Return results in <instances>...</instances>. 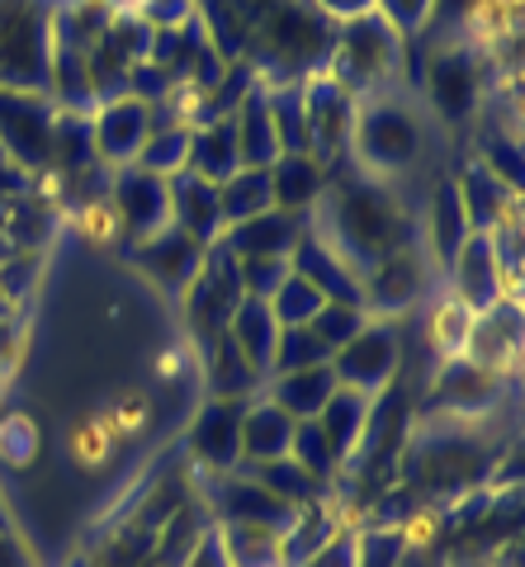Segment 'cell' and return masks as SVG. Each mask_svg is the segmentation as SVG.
Segmentation results:
<instances>
[{
	"label": "cell",
	"mask_w": 525,
	"mask_h": 567,
	"mask_svg": "<svg viewBox=\"0 0 525 567\" xmlns=\"http://www.w3.org/2000/svg\"><path fill=\"white\" fill-rule=\"evenodd\" d=\"M308 223L356 275H364L383 256L402 251V246L422 241L416 237V218H412V208L402 204L398 185L370 181V175H360V171L356 175L331 171V185Z\"/></svg>",
	"instance_id": "1"
},
{
	"label": "cell",
	"mask_w": 525,
	"mask_h": 567,
	"mask_svg": "<svg viewBox=\"0 0 525 567\" xmlns=\"http://www.w3.org/2000/svg\"><path fill=\"white\" fill-rule=\"evenodd\" d=\"M426 128L431 118L408 91H383L356 104L350 128V162L360 175L398 185L426 162Z\"/></svg>",
	"instance_id": "2"
},
{
	"label": "cell",
	"mask_w": 525,
	"mask_h": 567,
	"mask_svg": "<svg viewBox=\"0 0 525 567\" xmlns=\"http://www.w3.org/2000/svg\"><path fill=\"white\" fill-rule=\"evenodd\" d=\"M337 20L312 6V0H279V6L256 24L247 39V58L256 66L260 85H285V81H308L327 71V58L337 48Z\"/></svg>",
	"instance_id": "3"
},
{
	"label": "cell",
	"mask_w": 525,
	"mask_h": 567,
	"mask_svg": "<svg viewBox=\"0 0 525 567\" xmlns=\"http://www.w3.org/2000/svg\"><path fill=\"white\" fill-rule=\"evenodd\" d=\"M441 425L416 435V445L402 454V473H408V487L412 492H431L441 502H454V496L474 492L487 468L497 458V445H483L478 425L474 421H460V416H435Z\"/></svg>",
	"instance_id": "4"
},
{
	"label": "cell",
	"mask_w": 525,
	"mask_h": 567,
	"mask_svg": "<svg viewBox=\"0 0 525 567\" xmlns=\"http://www.w3.org/2000/svg\"><path fill=\"white\" fill-rule=\"evenodd\" d=\"M408 48L379 14H360L337 29V48L327 58V71L350 100H370L383 91H402V71H408Z\"/></svg>",
	"instance_id": "5"
},
{
	"label": "cell",
	"mask_w": 525,
	"mask_h": 567,
	"mask_svg": "<svg viewBox=\"0 0 525 567\" xmlns=\"http://www.w3.org/2000/svg\"><path fill=\"white\" fill-rule=\"evenodd\" d=\"M487 81H493V66L478 43H435L422 58V100L416 104L431 110V118H441L445 128H464L483 110Z\"/></svg>",
	"instance_id": "6"
},
{
	"label": "cell",
	"mask_w": 525,
	"mask_h": 567,
	"mask_svg": "<svg viewBox=\"0 0 525 567\" xmlns=\"http://www.w3.org/2000/svg\"><path fill=\"white\" fill-rule=\"evenodd\" d=\"M52 6L58 0H0V85L43 91L52 76Z\"/></svg>",
	"instance_id": "7"
},
{
	"label": "cell",
	"mask_w": 525,
	"mask_h": 567,
	"mask_svg": "<svg viewBox=\"0 0 525 567\" xmlns=\"http://www.w3.org/2000/svg\"><path fill=\"white\" fill-rule=\"evenodd\" d=\"M398 369H402V336L393 322H383V317H370L346 346L331 350V374H337V383L350 388V393H364V398L389 393L398 383Z\"/></svg>",
	"instance_id": "8"
},
{
	"label": "cell",
	"mask_w": 525,
	"mask_h": 567,
	"mask_svg": "<svg viewBox=\"0 0 525 567\" xmlns=\"http://www.w3.org/2000/svg\"><path fill=\"white\" fill-rule=\"evenodd\" d=\"M185 303V322H189V336H195L199 346L218 341L233 322V312L241 303V279H237V256L227 251L223 241H214L199 260V275L185 284L181 293Z\"/></svg>",
	"instance_id": "9"
},
{
	"label": "cell",
	"mask_w": 525,
	"mask_h": 567,
	"mask_svg": "<svg viewBox=\"0 0 525 567\" xmlns=\"http://www.w3.org/2000/svg\"><path fill=\"white\" fill-rule=\"evenodd\" d=\"M110 218H114V233H124V241H143L152 233L171 227V181L152 175L143 166H124V171H110Z\"/></svg>",
	"instance_id": "10"
},
{
	"label": "cell",
	"mask_w": 525,
	"mask_h": 567,
	"mask_svg": "<svg viewBox=\"0 0 525 567\" xmlns=\"http://www.w3.org/2000/svg\"><path fill=\"white\" fill-rule=\"evenodd\" d=\"M356 104L331 76L303 81V123H308V156H318L327 171H341L350 156V128H356Z\"/></svg>",
	"instance_id": "11"
},
{
	"label": "cell",
	"mask_w": 525,
	"mask_h": 567,
	"mask_svg": "<svg viewBox=\"0 0 525 567\" xmlns=\"http://www.w3.org/2000/svg\"><path fill=\"white\" fill-rule=\"evenodd\" d=\"M52 104L43 91H6L0 85V156L24 171H48V133Z\"/></svg>",
	"instance_id": "12"
},
{
	"label": "cell",
	"mask_w": 525,
	"mask_h": 567,
	"mask_svg": "<svg viewBox=\"0 0 525 567\" xmlns=\"http://www.w3.org/2000/svg\"><path fill=\"white\" fill-rule=\"evenodd\" d=\"M426 284H431L426 251H422V241H412L360 275V303L370 317H383V322H389L393 312H408V308L422 303Z\"/></svg>",
	"instance_id": "13"
},
{
	"label": "cell",
	"mask_w": 525,
	"mask_h": 567,
	"mask_svg": "<svg viewBox=\"0 0 525 567\" xmlns=\"http://www.w3.org/2000/svg\"><path fill=\"white\" fill-rule=\"evenodd\" d=\"M91 133H95V156L104 171H124L137 162L143 142L152 137V104L133 100V95H114L100 100L91 114Z\"/></svg>",
	"instance_id": "14"
},
{
	"label": "cell",
	"mask_w": 525,
	"mask_h": 567,
	"mask_svg": "<svg viewBox=\"0 0 525 567\" xmlns=\"http://www.w3.org/2000/svg\"><path fill=\"white\" fill-rule=\"evenodd\" d=\"M445 279H450V298L460 303L464 312H487L493 303H502V298H512V289H506V275L502 265L493 256V241H487V233H469L464 246L454 251V260L445 265Z\"/></svg>",
	"instance_id": "15"
},
{
	"label": "cell",
	"mask_w": 525,
	"mask_h": 567,
	"mask_svg": "<svg viewBox=\"0 0 525 567\" xmlns=\"http://www.w3.org/2000/svg\"><path fill=\"white\" fill-rule=\"evenodd\" d=\"M241 412H247V402L237 398H208L199 406V416L189 421L185 445L195 454V464L214 477L241 468Z\"/></svg>",
	"instance_id": "16"
},
{
	"label": "cell",
	"mask_w": 525,
	"mask_h": 567,
	"mask_svg": "<svg viewBox=\"0 0 525 567\" xmlns=\"http://www.w3.org/2000/svg\"><path fill=\"white\" fill-rule=\"evenodd\" d=\"M502 398V374H487V369L469 364L464 354H450L441 364V374L431 383V412L435 416H460V421H474L487 416Z\"/></svg>",
	"instance_id": "17"
},
{
	"label": "cell",
	"mask_w": 525,
	"mask_h": 567,
	"mask_svg": "<svg viewBox=\"0 0 525 567\" xmlns=\"http://www.w3.org/2000/svg\"><path fill=\"white\" fill-rule=\"evenodd\" d=\"M204 251H208V246H199L195 237H185L181 227H162V233L133 241V246H128V260L156 284V289L185 293V284L199 275Z\"/></svg>",
	"instance_id": "18"
},
{
	"label": "cell",
	"mask_w": 525,
	"mask_h": 567,
	"mask_svg": "<svg viewBox=\"0 0 525 567\" xmlns=\"http://www.w3.org/2000/svg\"><path fill=\"white\" fill-rule=\"evenodd\" d=\"M460 354L469 364L487 369V374H506L521 354V298L512 293V298H502V303H493L487 312H478Z\"/></svg>",
	"instance_id": "19"
},
{
	"label": "cell",
	"mask_w": 525,
	"mask_h": 567,
	"mask_svg": "<svg viewBox=\"0 0 525 567\" xmlns=\"http://www.w3.org/2000/svg\"><path fill=\"white\" fill-rule=\"evenodd\" d=\"M289 270L294 275H303L312 289H318L327 303H360V275L350 270V265L331 251V246L312 233V223L299 233V241H294V251H289ZM364 308V303H360Z\"/></svg>",
	"instance_id": "20"
},
{
	"label": "cell",
	"mask_w": 525,
	"mask_h": 567,
	"mask_svg": "<svg viewBox=\"0 0 525 567\" xmlns=\"http://www.w3.org/2000/svg\"><path fill=\"white\" fill-rule=\"evenodd\" d=\"M303 227H308V218H289V213H279V208H266V213H256V218H247V223L223 227L218 241L237 260H289V251H294V241H299Z\"/></svg>",
	"instance_id": "21"
},
{
	"label": "cell",
	"mask_w": 525,
	"mask_h": 567,
	"mask_svg": "<svg viewBox=\"0 0 525 567\" xmlns=\"http://www.w3.org/2000/svg\"><path fill=\"white\" fill-rule=\"evenodd\" d=\"M327 185H331V171L308 152H289L270 166V204L279 213H289V218H312Z\"/></svg>",
	"instance_id": "22"
},
{
	"label": "cell",
	"mask_w": 525,
	"mask_h": 567,
	"mask_svg": "<svg viewBox=\"0 0 525 567\" xmlns=\"http://www.w3.org/2000/svg\"><path fill=\"white\" fill-rule=\"evenodd\" d=\"M171 227H181L185 237L199 246H214L223 237V208H218V185L199 181L195 171L171 175Z\"/></svg>",
	"instance_id": "23"
},
{
	"label": "cell",
	"mask_w": 525,
	"mask_h": 567,
	"mask_svg": "<svg viewBox=\"0 0 525 567\" xmlns=\"http://www.w3.org/2000/svg\"><path fill=\"white\" fill-rule=\"evenodd\" d=\"M294 425H299V421H294L285 406H275L266 393L251 398L247 412H241V468L285 458L289 440H294Z\"/></svg>",
	"instance_id": "24"
},
{
	"label": "cell",
	"mask_w": 525,
	"mask_h": 567,
	"mask_svg": "<svg viewBox=\"0 0 525 567\" xmlns=\"http://www.w3.org/2000/svg\"><path fill=\"white\" fill-rule=\"evenodd\" d=\"M279 6V0H199V20L208 29V39L227 62H237L247 52V39L256 24Z\"/></svg>",
	"instance_id": "25"
},
{
	"label": "cell",
	"mask_w": 525,
	"mask_h": 567,
	"mask_svg": "<svg viewBox=\"0 0 525 567\" xmlns=\"http://www.w3.org/2000/svg\"><path fill=\"white\" fill-rule=\"evenodd\" d=\"M48 171L66 175V181H81V175L100 171L95 133H91V114H76V110H58V114H52V133H48Z\"/></svg>",
	"instance_id": "26"
},
{
	"label": "cell",
	"mask_w": 525,
	"mask_h": 567,
	"mask_svg": "<svg viewBox=\"0 0 525 567\" xmlns=\"http://www.w3.org/2000/svg\"><path fill=\"white\" fill-rule=\"evenodd\" d=\"M454 189H460L469 233H493V227L506 218V213L521 208V194H512L493 171H483L478 162H469L460 175H454Z\"/></svg>",
	"instance_id": "27"
},
{
	"label": "cell",
	"mask_w": 525,
	"mask_h": 567,
	"mask_svg": "<svg viewBox=\"0 0 525 567\" xmlns=\"http://www.w3.org/2000/svg\"><path fill=\"white\" fill-rule=\"evenodd\" d=\"M337 388L341 383L331 374V364H312V369H289V374H270L260 393H266L275 406H285L294 421H312Z\"/></svg>",
	"instance_id": "28"
},
{
	"label": "cell",
	"mask_w": 525,
	"mask_h": 567,
	"mask_svg": "<svg viewBox=\"0 0 525 567\" xmlns=\"http://www.w3.org/2000/svg\"><path fill=\"white\" fill-rule=\"evenodd\" d=\"M114 14H119L114 0H58L52 6V48H66L85 58L110 33Z\"/></svg>",
	"instance_id": "29"
},
{
	"label": "cell",
	"mask_w": 525,
	"mask_h": 567,
	"mask_svg": "<svg viewBox=\"0 0 525 567\" xmlns=\"http://www.w3.org/2000/svg\"><path fill=\"white\" fill-rule=\"evenodd\" d=\"M227 341L241 350V360H247L260 379H270L275 346H279V322H275L270 303H260V298H241L233 322H227Z\"/></svg>",
	"instance_id": "30"
},
{
	"label": "cell",
	"mask_w": 525,
	"mask_h": 567,
	"mask_svg": "<svg viewBox=\"0 0 525 567\" xmlns=\"http://www.w3.org/2000/svg\"><path fill=\"white\" fill-rule=\"evenodd\" d=\"M422 227H426V260H435L445 270V265L454 260V251L464 246V237H469V218H464V204H460L454 181H441L431 189Z\"/></svg>",
	"instance_id": "31"
},
{
	"label": "cell",
	"mask_w": 525,
	"mask_h": 567,
	"mask_svg": "<svg viewBox=\"0 0 525 567\" xmlns=\"http://www.w3.org/2000/svg\"><path fill=\"white\" fill-rule=\"evenodd\" d=\"M189 162V123L171 110V104H152V137L143 142V152H137L133 166H143L152 175H181Z\"/></svg>",
	"instance_id": "32"
},
{
	"label": "cell",
	"mask_w": 525,
	"mask_h": 567,
	"mask_svg": "<svg viewBox=\"0 0 525 567\" xmlns=\"http://www.w3.org/2000/svg\"><path fill=\"white\" fill-rule=\"evenodd\" d=\"M233 128H237V166L247 171H270L279 162V137H275V123L266 110V91H256L241 100V110L233 114Z\"/></svg>",
	"instance_id": "33"
},
{
	"label": "cell",
	"mask_w": 525,
	"mask_h": 567,
	"mask_svg": "<svg viewBox=\"0 0 525 567\" xmlns=\"http://www.w3.org/2000/svg\"><path fill=\"white\" fill-rule=\"evenodd\" d=\"M370 412H374V398H364V393H350V388H337V393L327 398V406L312 421L322 425V435H327V445L337 450L341 458V468L350 464V454L360 450V440H364V425H370Z\"/></svg>",
	"instance_id": "34"
},
{
	"label": "cell",
	"mask_w": 525,
	"mask_h": 567,
	"mask_svg": "<svg viewBox=\"0 0 525 567\" xmlns=\"http://www.w3.org/2000/svg\"><path fill=\"white\" fill-rule=\"evenodd\" d=\"M185 171H195L199 181L208 185H223L237 166V128L233 118H214V123H195L189 128V162Z\"/></svg>",
	"instance_id": "35"
},
{
	"label": "cell",
	"mask_w": 525,
	"mask_h": 567,
	"mask_svg": "<svg viewBox=\"0 0 525 567\" xmlns=\"http://www.w3.org/2000/svg\"><path fill=\"white\" fill-rule=\"evenodd\" d=\"M337 511L327 506V496L322 502H308L294 511V520L279 529V567H303L318 548L331 539V529H337Z\"/></svg>",
	"instance_id": "36"
},
{
	"label": "cell",
	"mask_w": 525,
	"mask_h": 567,
	"mask_svg": "<svg viewBox=\"0 0 525 567\" xmlns=\"http://www.w3.org/2000/svg\"><path fill=\"white\" fill-rule=\"evenodd\" d=\"M204 374H208V383H214V398L251 402L260 388H266V379H260L256 369L241 360V350L227 341V331L218 336V341H208V346H204Z\"/></svg>",
	"instance_id": "37"
},
{
	"label": "cell",
	"mask_w": 525,
	"mask_h": 567,
	"mask_svg": "<svg viewBox=\"0 0 525 567\" xmlns=\"http://www.w3.org/2000/svg\"><path fill=\"white\" fill-rule=\"evenodd\" d=\"M218 208H223V227L247 223V218H256V213L275 208L270 204V171H247V166L233 171L218 185Z\"/></svg>",
	"instance_id": "38"
},
{
	"label": "cell",
	"mask_w": 525,
	"mask_h": 567,
	"mask_svg": "<svg viewBox=\"0 0 525 567\" xmlns=\"http://www.w3.org/2000/svg\"><path fill=\"white\" fill-rule=\"evenodd\" d=\"M237 473H247V477H256L260 487H266L270 496H279L285 506H308V502H322L327 496V487L322 483H312V477L294 464V458L285 454V458H270V464H251V468H237Z\"/></svg>",
	"instance_id": "39"
},
{
	"label": "cell",
	"mask_w": 525,
	"mask_h": 567,
	"mask_svg": "<svg viewBox=\"0 0 525 567\" xmlns=\"http://www.w3.org/2000/svg\"><path fill=\"white\" fill-rule=\"evenodd\" d=\"M233 567H279V529L260 525H214Z\"/></svg>",
	"instance_id": "40"
},
{
	"label": "cell",
	"mask_w": 525,
	"mask_h": 567,
	"mask_svg": "<svg viewBox=\"0 0 525 567\" xmlns=\"http://www.w3.org/2000/svg\"><path fill=\"white\" fill-rule=\"evenodd\" d=\"M289 458L312 477V483H322V487H331L341 477V458H337V450L327 445V435H322L318 421H299V425H294Z\"/></svg>",
	"instance_id": "41"
},
{
	"label": "cell",
	"mask_w": 525,
	"mask_h": 567,
	"mask_svg": "<svg viewBox=\"0 0 525 567\" xmlns=\"http://www.w3.org/2000/svg\"><path fill=\"white\" fill-rule=\"evenodd\" d=\"M474 162L483 171H493L512 194H521V133L516 128L502 133V123H483V137H478V156H474Z\"/></svg>",
	"instance_id": "42"
},
{
	"label": "cell",
	"mask_w": 525,
	"mask_h": 567,
	"mask_svg": "<svg viewBox=\"0 0 525 567\" xmlns=\"http://www.w3.org/2000/svg\"><path fill=\"white\" fill-rule=\"evenodd\" d=\"M412 548V525H364L356 529V567H398Z\"/></svg>",
	"instance_id": "43"
},
{
	"label": "cell",
	"mask_w": 525,
	"mask_h": 567,
	"mask_svg": "<svg viewBox=\"0 0 525 567\" xmlns=\"http://www.w3.org/2000/svg\"><path fill=\"white\" fill-rule=\"evenodd\" d=\"M322 303H327V298L312 289L303 275H294V270H289L285 284H279V289L270 293V312H275L279 327H308L312 317L322 312Z\"/></svg>",
	"instance_id": "44"
},
{
	"label": "cell",
	"mask_w": 525,
	"mask_h": 567,
	"mask_svg": "<svg viewBox=\"0 0 525 567\" xmlns=\"http://www.w3.org/2000/svg\"><path fill=\"white\" fill-rule=\"evenodd\" d=\"M483 6H487V0H435V6H431V20H426V29H422L426 48H435V43H464V33L474 29V20L483 14Z\"/></svg>",
	"instance_id": "45"
},
{
	"label": "cell",
	"mask_w": 525,
	"mask_h": 567,
	"mask_svg": "<svg viewBox=\"0 0 525 567\" xmlns=\"http://www.w3.org/2000/svg\"><path fill=\"white\" fill-rule=\"evenodd\" d=\"M312 364H331V350L322 346V336L312 327H279L270 374H289V369H312Z\"/></svg>",
	"instance_id": "46"
},
{
	"label": "cell",
	"mask_w": 525,
	"mask_h": 567,
	"mask_svg": "<svg viewBox=\"0 0 525 567\" xmlns=\"http://www.w3.org/2000/svg\"><path fill=\"white\" fill-rule=\"evenodd\" d=\"M364 322H370V312H364L360 303H322V312L312 317L308 327L322 336V346H327V350H337V346H346Z\"/></svg>",
	"instance_id": "47"
},
{
	"label": "cell",
	"mask_w": 525,
	"mask_h": 567,
	"mask_svg": "<svg viewBox=\"0 0 525 567\" xmlns=\"http://www.w3.org/2000/svg\"><path fill=\"white\" fill-rule=\"evenodd\" d=\"M431 6L435 0H374V14L398 33L402 43H416L426 20H431Z\"/></svg>",
	"instance_id": "48"
},
{
	"label": "cell",
	"mask_w": 525,
	"mask_h": 567,
	"mask_svg": "<svg viewBox=\"0 0 525 567\" xmlns=\"http://www.w3.org/2000/svg\"><path fill=\"white\" fill-rule=\"evenodd\" d=\"M469 327H474V312H464L460 303H454V298H445V303L431 312V322H426L431 341L441 346L445 360H450V354H460V350H464V341H469Z\"/></svg>",
	"instance_id": "49"
},
{
	"label": "cell",
	"mask_w": 525,
	"mask_h": 567,
	"mask_svg": "<svg viewBox=\"0 0 525 567\" xmlns=\"http://www.w3.org/2000/svg\"><path fill=\"white\" fill-rule=\"evenodd\" d=\"M289 260H237V279H241V298H260L270 303V293L285 284Z\"/></svg>",
	"instance_id": "50"
},
{
	"label": "cell",
	"mask_w": 525,
	"mask_h": 567,
	"mask_svg": "<svg viewBox=\"0 0 525 567\" xmlns=\"http://www.w3.org/2000/svg\"><path fill=\"white\" fill-rule=\"evenodd\" d=\"M195 10H199V0H137L133 6V14L147 29H181L195 20Z\"/></svg>",
	"instance_id": "51"
},
{
	"label": "cell",
	"mask_w": 525,
	"mask_h": 567,
	"mask_svg": "<svg viewBox=\"0 0 525 567\" xmlns=\"http://www.w3.org/2000/svg\"><path fill=\"white\" fill-rule=\"evenodd\" d=\"M303 567H356V525H337L331 539Z\"/></svg>",
	"instance_id": "52"
},
{
	"label": "cell",
	"mask_w": 525,
	"mask_h": 567,
	"mask_svg": "<svg viewBox=\"0 0 525 567\" xmlns=\"http://www.w3.org/2000/svg\"><path fill=\"white\" fill-rule=\"evenodd\" d=\"M181 567H233V563H227V554H223V539H218V529H214V525H208L204 535L195 539V548L185 554Z\"/></svg>",
	"instance_id": "53"
},
{
	"label": "cell",
	"mask_w": 525,
	"mask_h": 567,
	"mask_svg": "<svg viewBox=\"0 0 525 567\" xmlns=\"http://www.w3.org/2000/svg\"><path fill=\"white\" fill-rule=\"evenodd\" d=\"M327 20H337V24H346V20H360V14H370L374 10V0H312Z\"/></svg>",
	"instance_id": "54"
},
{
	"label": "cell",
	"mask_w": 525,
	"mask_h": 567,
	"mask_svg": "<svg viewBox=\"0 0 525 567\" xmlns=\"http://www.w3.org/2000/svg\"><path fill=\"white\" fill-rule=\"evenodd\" d=\"M398 567H445V563H441V558H435V554H431V548H426L422 539H416V535H412V548H408V554H402V563H398Z\"/></svg>",
	"instance_id": "55"
}]
</instances>
